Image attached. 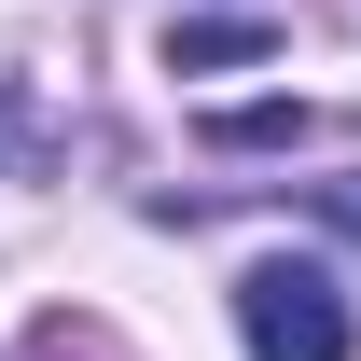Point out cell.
<instances>
[{
	"label": "cell",
	"mask_w": 361,
	"mask_h": 361,
	"mask_svg": "<svg viewBox=\"0 0 361 361\" xmlns=\"http://www.w3.org/2000/svg\"><path fill=\"white\" fill-rule=\"evenodd\" d=\"M167 56H180V70H264L278 42H264V28H250V14H223V28H180Z\"/></svg>",
	"instance_id": "cell-3"
},
{
	"label": "cell",
	"mask_w": 361,
	"mask_h": 361,
	"mask_svg": "<svg viewBox=\"0 0 361 361\" xmlns=\"http://www.w3.org/2000/svg\"><path fill=\"white\" fill-rule=\"evenodd\" d=\"M236 334H250V361H348V292H334V264H250L236 278Z\"/></svg>",
	"instance_id": "cell-1"
},
{
	"label": "cell",
	"mask_w": 361,
	"mask_h": 361,
	"mask_svg": "<svg viewBox=\"0 0 361 361\" xmlns=\"http://www.w3.org/2000/svg\"><path fill=\"white\" fill-rule=\"evenodd\" d=\"M209 139H223V153H278V139H319V111L306 97H250V111H223Z\"/></svg>",
	"instance_id": "cell-2"
}]
</instances>
